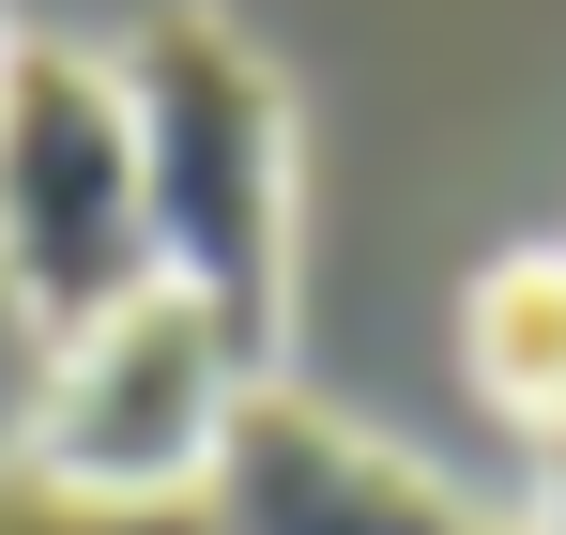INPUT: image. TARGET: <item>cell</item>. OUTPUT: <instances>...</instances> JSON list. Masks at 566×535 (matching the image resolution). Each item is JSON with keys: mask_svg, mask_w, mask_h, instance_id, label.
I'll return each mask as SVG.
<instances>
[{"mask_svg": "<svg viewBox=\"0 0 566 535\" xmlns=\"http://www.w3.org/2000/svg\"><path fill=\"white\" fill-rule=\"evenodd\" d=\"M107 77H123V138H138L154 275L185 306H214L245 353H276V306H291V92H276V62L214 0H154Z\"/></svg>", "mask_w": 566, "mask_h": 535, "instance_id": "cell-1", "label": "cell"}, {"mask_svg": "<svg viewBox=\"0 0 566 535\" xmlns=\"http://www.w3.org/2000/svg\"><path fill=\"white\" fill-rule=\"evenodd\" d=\"M245 382H261V353L154 275L138 306H107L93 337L46 353V398H31V444L15 459L46 490H77V505H199Z\"/></svg>", "mask_w": 566, "mask_h": 535, "instance_id": "cell-2", "label": "cell"}, {"mask_svg": "<svg viewBox=\"0 0 566 535\" xmlns=\"http://www.w3.org/2000/svg\"><path fill=\"white\" fill-rule=\"evenodd\" d=\"M0 291H15V322L46 353L154 291L123 77L77 62V46H15V92H0Z\"/></svg>", "mask_w": 566, "mask_h": 535, "instance_id": "cell-3", "label": "cell"}, {"mask_svg": "<svg viewBox=\"0 0 566 535\" xmlns=\"http://www.w3.org/2000/svg\"><path fill=\"white\" fill-rule=\"evenodd\" d=\"M199 535H490V521L444 474H413L398 444H368L353 413H322L291 382H245L230 444L199 474Z\"/></svg>", "mask_w": 566, "mask_h": 535, "instance_id": "cell-4", "label": "cell"}, {"mask_svg": "<svg viewBox=\"0 0 566 535\" xmlns=\"http://www.w3.org/2000/svg\"><path fill=\"white\" fill-rule=\"evenodd\" d=\"M460 353H474V398L505 429L566 444V245H505L460 306Z\"/></svg>", "mask_w": 566, "mask_h": 535, "instance_id": "cell-5", "label": "cell"}, {"mask_svg": "<svg viewBox=\"0 0 566 535\" xmlns=\"http://www.w3.org/2000/svg\"><path fill=\"white\" fill-rule=\"evenodd\" d=\"M0 535H199V505H77L31 459H0Z\"/></svg>", "mask_w": 566, "mask_h": 535, "instance_id": "cell-6", "label": "cell"}, {"mask_svg": "<svg viewBox=\"0 0 566 535\" xmlns=\"http://www.w3.org/2000/svg\"><path fill=\"white\" fill-rule=\"evenodd\" d=\"M536 535H566V444H552V490H536Z\"/></svg>", "mask_w": 566, "mask_h": 535, "instance_id": "cell-7", "label": "cell"}, {"mask_svg": "<svg viewBox=\"0 0 566 535\" xmlns=\"http://www.w3.org/2000/svg\"><path fill=\"white\" fill-rule=\"evenodd\" d=\"M0 92H15V31H0Z\"/></svg>", "mask_w": 566, "mask_h": 535, "instance_id": "cell-8", "label": "cell"}, {"mask_svg": "<svg viewBox=\"0 0 566 535\" xmlns=\"http://www.w3.org/2000/svg\"><path fill=\"white\" fill-rule=\"evenodd\" d=\"M490 535H536V521H490Z\"/></svg>", "mask_w": 566, "mask_h": 535, "instance_id": "cell-9", "label": "cell"}]
</instances>
